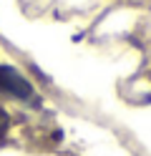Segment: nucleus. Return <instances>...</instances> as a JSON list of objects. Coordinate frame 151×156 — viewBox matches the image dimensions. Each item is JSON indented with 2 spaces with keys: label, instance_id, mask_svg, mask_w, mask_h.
Instances as JSON below:
<instances>
[{
  "label": "nucleus",
  "instance_id": "1",
  "mask_svg": "<svg viewBox=\"0 0 151 156\" xmlns=\"http://www.w3.org/2000/svg\"><path fill=\"white\" fill-rule=\"evenodd\" d=\"M0 91L15 96V98H30L33 96V86L13 66H0Z\"/></svg>",
  "mask_w": 151,
  "mask_h": 156
},
{
  "label": "nucleus",
  "instance_id": "2",
  "mask_svg": "<svg viewBox=\"0 0 151 156\" xmlns=\"http://www.w3.org/2000/svg\"><path fill=\"white\" fill-rule=\"evenodd\" d=\"M5 131H8V113H5L3 108H0V141H3Z\"/></svg>",
  "mask_w": 151,
  "mask_h": 156
}]
</instances>
